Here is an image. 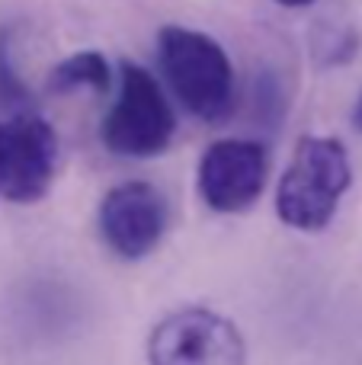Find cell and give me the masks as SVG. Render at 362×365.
<instances>
[{
  "mask_svg": "<svg viewBox=\"0 0 362 365\" xmlns=\"http://www.w3.org/2000/svg\"><path fill=\"white\" fill-rule=\"evenodd\" d=\"M269 154L260 141L224 138L205 148L199 160V192L222 215L247 212L267 189Z\"/></svg>",
  "mask_w": 362,
  "mask_h": 365,
  "instance_id": "obj_7",
  "label": "cell"
},
{
  "mask_svg": "<svg viewBox=\"0 0 362 365\" xmlns=\"http://www.w3.org/2000/svg\"><path fill=\"white\" fill-rule=\"evenodd\" d=\"M58 173V135L42 115L13 113L0 119V199L32 205Z\"/></svg>",
  "mask_w": 362,
  "mask_h": 365,
  "instance_id": "obj_5",
  "label": "cell"
},
{
  "mask_svg": "<svg viewBox=\"0 0 362 365\" xmlns=\"http://www.w3.org/2000/svg\"><path fill=\"white\" fill-rule=\"evenodd\" d=\"M167 199L154 182L125 180L100 202V234L122 259H145L164 240Z\"/></svg>",
  "mask_w": 362,
  "mask_h": 365,
  "instance_id": "obj_6",
  "label": "cell"
},
{
  "mask_svg": "<svg viewBox=\"0 0 362 365\" xmlns=\"http://www.w3.org/2000/svg\"><path fill=\"white\" fill-rule=\"evenodd\" d=\"M173 132H177V115L157 77L141 64L122 61L119 93L100 128L103 145L119 158H157L170 148Z\"/></svg>",
  "mask_w": 362,
  "mask_h": 365,
  "instance_id": "obj_3",
  "label": "cell"
},
{
  "mask_svg": "<svg viewBox=\"0 0 362 365\" xmlns=\"http://www.w3.org/2000/svg\"><path fill=\"white\" fill-rule=\"evenodd\" d=\"M0 106L13 109V113H32V93L26 90V83L19 81L10 64L6 32H0Z\"/></svg>",
  "mask_w": 362,
  "mask_h": 365,
  "instance_id": "obj_9",
  "label": "cell"
},
{
  "mask_svg": "<svg viewBox=\"0 0 362 365\" xmlns=\"http://www.w3.org/2000/svg\"><path fill=\"white\" fill-rule=\"evenodd\" d=\"M353 125L362 132V93H359V100H356V109H353Z\"/></svg>",
  "mask_w": 362,
  "mask_h": 365,
  "instance_id": "obj_10",
  "label": "cell"
},
{
  "mask_svg": "<svg viewBox=\"0 0 362 365\" xmlns=\"http://www.w3.org/2000/svg\"><path fill=\"white\" fill-rule=\"evenodd\" d=\"M157 55L160 71L186 113L209 125L228 119L234 109V68L215 38L186 26H164Z\"/></svg>",
  "mask_w": 362,
  "mask_h": 365,
  "instance_id": "obj_2",
  "label": "cell"
},
{
  "mask_svg": "<svg viewBox=\"0 0 362 365\" xmlns=\"http://www.w3.org/2000/svg\"><path fill=\"white\" fill-rule=\"evenodd\" d=\"M151 365H244L247 346L228 317L209 308H180L148 336Z\"/></svg>",
  "mask_w": 362,
  "mask_h": 365,
  "instance_id": "obj_4",
  "label": "cell"
},
{
  "mask_svg": "<svg viewBox=\"0 0 362 365\" xmlns=\"http://www.w3.org/2000/svg\"><path fill=\"white\" fill-rule=\"evenodd\" d=\"M109 61L100 51H77V55L64 58L51 68L48 90L58 96L74 93V90H93V93H106L109 90Z\"/></svg>",
  "mask_w": 362,
  "mask_h": 365,
  "instance_id": "obj_8",
  "label": "cell"
},
{
  "mask_svg": "<svg viewBox=\"0 0 362 365\" xmlns=\"http://www.w3.org/2000/svg\"><path fill=\"white\" fill-rule=\"evenodd\" d=\"M276 4H282V6H311L314 0H276Z\"/></svg>",
  "mask_w": 362,
  "mask_h": 365,
  "instance_id": "obj_11",
  "label": "cell"
},
{
  "mask_svg": "<svg viewBox=\"0 0 362 365\" xmlns=\"http://www.w3.org/2000/svg\"><path fill=\"white\" fill-rule=\"evenodd\" d=\"M353 182L350 154L343 141L327 135H305L295 145L292 160L276 189L279 221L295 231H324L333 221Z\"/></svg>",
  "mask_w": 362,
  "mask_h": 365,
  "instance_id": "obj_1",
  "label": "cell"
}]
</instances>
